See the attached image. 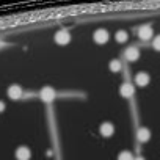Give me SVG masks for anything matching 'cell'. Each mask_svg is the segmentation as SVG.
<instances>
[{"instance_id": "obj_9", "label": "cell", "mask_w": 160, "mask_h": 160, "mask_svg": "<svg viewBox=\"0 0 160 160\" xmlns=\"http://www.w3.org/2000/svg\"><path fill=\"white\" fill-rule=\"evenodd\" d=\"M137 138H138L140 143H146V141L151 138V132H149L146 127H141V129H138V132H137Z\"/></svg>"}, {"instance_id": "obj_12", "label": "cell", "mask_w": 160, "mask_h": 160, "mask_svg": "<svg viewBox=\"0 0 160 160\" xmlns=\"http://www.w3.org/2000/svg\"><path fill=\"white\" fill-rule=\"evenodd\" d=\"M116 41H118V42H126V41H127V33L122 32V30H119V32L116 33Z\"/></svg>"}, {"instance_id": "obj_5", "label": "cell", "mask_w": 160, "mask_h": 160, "mask_svg": "<svg viewBox=\"0 0 160 160\" xmlns=\"http://www.w3.org/2000/svg\"><path fill=\"white\" fill-rule=\"evenodd\" d=\"M30 157H32V152H30L28 148H25V146L18 148V151H16V158L18 160H30Z\"/></svg>"}, {"instance_id": "obj_7", "label": "cell", "mask_w": 160, "mask_h": 160, "mask_svg": "<svg viewBox=\"0 0 160 160\" xmlns=\"http://www.w3.org/2000/svg\"><path fill=\"white\" fill-rule=\"evenodd\" d=\"M8 96H10L13 101L21 99V98H22V88L18 87V85H11V87L8 88Z\"/></svg>"}, {"instance_id": "obj_1", "label": "cell", "mask_w": 160, "mask_h": 160, "mask_svg": "<svg viewBox=\"0 0 160 160\" xmlns=\"http://www.w3.org/2000/svg\"><path fill=\"white\" fill-rule=\"evenodd\" d=\"M135 93V87L132 83H122L121 88H119V94L122 98H132Z\"/></svg>"}, {"instance_id": "obj_14", "label": "cell", "mask_w": 160, "mask_h": 160, "mask_svg": "<svg viewBox=\"0 0 160 160\" xmlns=\"http://www.w3.org/2000/svg\"><path fill=\"white\" fill-rule=\"evenodd\" d=\"M118 160H133V157H132L130 152L124 151V152H121V154L118 155Z\"/></svg>"}, {"instance_id": "obj_17", "label": "cell", "mask_w": 160, "mask_h": 160, "mask_svg": "<svg viewBox=\"0 0 160 160\" xmlns=\"http://www.w3.org/2000/svg\"><path fill=\"white\" fill-rule=\"evenodd\" d=\"M133 160H144V158H143V157H135Z\"/></svg>"}, {"instance_id": "obj_16", "label": "cell", "mask_w": 160, "mask_h": 160, "mask_svg": "<svg viewBox=\"0 0 160 160\" xmlns=\"http://www.w3.org/2000/svg\"><path fill=\"white\" fill-rule=\"evenodd\" d=\"M3 110H5V104H3L2 101H0V113H2Z\"/></svg>"}, {"instance_id": "obj_6", "label": "cell", "mask_w": 160, "mask_h": 160, "mask_svg": "<svg viewBox=\"0 0 160 160\" xmlns=\"http://www.w3.org/2000/svg\"><path fill=\"white\" fill-rule=\"evenodd\" d=\"M138 36H140V39H144V41L152 38V27L151 25H141L140 30H138Z\"/></svg>"}, {"instance_id": "obj_2", "label": "cell", "mask_w": 160, "mask_h": 160, "mask_svg": "<svg viewBox=\"0 0 160 160\" xmlns=\"http://www.w3.org/2000/svg\"><path fill=\"white\" fill-rule=\"evenodd\" d=\"M41 99L44 101V102H52L53 99H55V91H53V88H50V87H46V88H42L41 90Z\"/></svg>"}, {"instance_id": "obj_8", "label": "cell", "mask_w": 160, "mask_h": 160, "mask_svg": "<svg viewBox=\"0 0 160 160\" xmlns=\"http://www.w3.org/2000/svg\"><path fill=\"white\" fill-rule=\"evenodd\" d=\"M124 57H126V60H129V61H135V60L140 58V50H138L137 47H129V49L124 52Z\"/></svg>"}, {"instance_id": "obj_10", "label": "cell", "mask_w": 160, "mask_h": 160, "mask_svg": "<svg viewBox=\"0 0 160 160\" xmlns=\"http://www.w3.org/2000/svg\"><path fill=\"white\" fill-rule=\"evenodd\" d=\"M135 83H137L138 87H146V85L149 83V75H148L146 72H140V74H137V77H135Z\"/></svg>"}, {"instance_id": "obj_11", "label": "cell", "mask_w": 160, "mask_h": 160, "mask_svg": "<svg viewBox=\"0 0 160 160\" xmlns=\"http://www.w3.org/2000/svg\"><path fill=\"white\" fill-rule=\"evenodd\" d=\"M113 132H115V127H113L112 122H104V124L101 126V133H102L104 137H112Z\"/></svg>"}, {"instance_id": "obj_4", "label": "cell", "mask_w": 160, "mask_h": 160, "mask_svg": "<svg viewBox=\"0 0 160 160\" xmlns=\"http://www.w3.org/2000/svg\"><path fill=\"white\" fill-rule=\"evenodd\" d=\"M93 36H94V41L98 44H105L108 41V32L107 30H102V28L101 30H96Z\"/></svg>"}, {"instance_id": "obj_15", "label": "cell", "mask_w": 160, "mask_h": 160, "mask_svg": "<svg viewBox=\"0 0 160 160\" xmlns=\"http://www.w3.org/2000/svg\"><path fill=\"white\" fill-rule=\"evenodd\" d=\"M154 49H155V50H160V36H157V38L154 39Z\"/></svg>"}, {"instance_id": "obj_3", "label": "cell", "mask_w": 160, "mask_h": 160, "mask_svg": "<svg viewBox=\"0 0 160 160\" xmlns=\"http://www.w3.org/2000/svg\"><path fill=\"white\" fill-rule=\"evenodd\" d=\"M55 41H57V44H68L69 41H71V35L66 32V30H60V32H57V35H55Z\"/></svg>"}, {"instance_id": "obj_13", "label": "cell", "mask_w": 160, "mask_h": 160, "mask_svg": "<svg viewBox=\"0 0 160 160\" xmlns=\"http://www.w3.org/2000/svg\"><path fill=\"white\" fill-rule=\"evenodd\" d=\"M121 63L118 61V60H113V61H110V71H113V72H118L119 69H121Z\"/></svg>"}]
</instances>
